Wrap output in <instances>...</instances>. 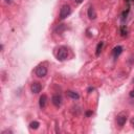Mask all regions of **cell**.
<instances>
[{
	"label": "cell",
	"mask_w": 134,
	"mask_h": 134,
	"mask_svg": "<svg viewBox=\"0 0 134 134\" xmlns=\"http://www.w3.org/2000/svg\"><path fill=\"white\" fill-rule=\"evenodd\" d=\"M68 48L66 46H60L57 50V59L59 61H65L68 58Z\"/></svg>",
	"instance_id": "1"
},
{
	"label": "cell",
	"mask_w": 134,
	"mask_h": 134,
	"mask_svg": "<svg viewBox=\"0 0 134 134\" xmlns=\"http://www.w3.org/2000/svg\"><path fill=\"white\" fill-rule=\"evenodd\" d=\"M71 14V7L67 4H64L60 9V19H65Z\"/></svg>",
	"instance_id": "2"
},
{
	"label": "cell",
	"mask_w": 134,
	"mask_h": 134,
	"mask_svg": "<svg viewBox=\"0 0 134 134\" xmlns=\"http://www.w3.org/2000/svg\"><path fill=\"white\" fill-rule=\"evenodd\" d=\"M47 74V67L44 65H39L36 68V75L38 77H45Z\"/></svg>",
	"instance_id": "3"
},
{
	"label": "cell",
	"mask_w": 134,
	"mask_h": 134,
	"mask_svg": "<svg viewBox=\"0 0 134 134\" xmlns=\"http://www.w3.org/2000/svg\"><path fill=\"white\" fill-rule=\"evenodd\" d=\"M127 118H128V117H127V114H125V113L118 114V115L116 116V124H117V126L122 127V126L126 124Z\"/></svg>",
	"instance_id": "4"
},
{
	"label": "cell",
	"mask_w": 134,
	"mask_h": 134,
	"mask_svg": "<svg viewBox=\"0 0 134 134\" xmlns=\"http://www.w3.org/2000/svg\"><path fill=\"white\" fill-rule=\"evenodd\" d=\"M41 90H42V85H41L39 82H34V83H31V85H30V91H31L32 93L37 94V93H39Z\"/></svg>",
	"instance_id": "5"
},
{
	"label": "cell",
	"mask_w": 134,
	"mask_h": 134,
	"mask_svg": "<svg viewBox=\"0 0 134 134\" xmlns=\"http://www.w3.org/2000/svg\"><path fill=\"white\" fill-rule=\"evenodd\" d=\"M51 103L55 106V107H60L63 103V99H62V96L60 94H54L52 97H51Z\"/></svg>",
	"instance_id": "6"
},
{
	"label": "cell",
	"mask_w": 134,
	"mask_h": 134,
	"mask_svg": "<svg viewBox=\"0 0 134 134\" xmlns=\"http://www.w3.org/2000/svg\"><path fill=\"white\" fill-rule=\"evenodd\" d=\"M87 15H88V18H89L90 20H95V19H96V17H97L96 12H95V9H94V7H93V6H89V7H88Z\"/></svg>",
	"instance_id": "7"
},
{
	"label": "cell",
	"mask_w": 134,
	"mask_h": 134,
	"mask_svg": "<svg viewBox=\"0 0 134 134\" xmlns=\"http://www.w3.org/2000/svg\"><path fill=\"white\" fill-rule=\"evenodd\" d=\"M122 52V47L121 46H116V47H114L113 48V51H112V54H113V58L116 60L118 57H119V54Z\"/></svg>",
	"instance_id": "8"
},
{
	"label": "cell",
	"mask_w": 134,
	"mask_h": 134,
	"mask_svg": "<svg viewBox=\"0 0 134 134\" xmlns=\"http://www.w3.org/2000/svg\"><path fill=\"white\" fill-rule=\"evenodd\" d=\"M46 102H47V95L46 94H42L39 98V106L40 108H44L46 106Z\"/></svg>",
	"instance_id": "9"
},
{
	"label": "cell",
	"mask_w": 134,
	"mask_h": 134,
	"mask_svg": "<svg viewBox=\"0 0 134 134\" xmlns=\"http://www.w3.org/2000/svg\"><path fill=\"white\" fill-rule=\"evenodd\" d=\"M66 95L69 96V97L72 98V99H79V98H80L79 93H76V92H74V91H71V90L66 91Z\"/></svg>",
	"instance_id": "10"
},
{
	"label": "cell",
	"mask_w": 134,
	"mask_h": 134,
	"mask_svg": "<svg viewBox=\"0 0 134 134\" xmlns=\"http://www.w3.org/2000/svg\"><path fill=\"white\" fill-rule=\"evenodd\" d=\"M103 46H104V42H99V43L97 44V46H96V51H95V54H96L97 57L100 54V51H102V49H103Z\"/></svg>",
	"instance_id": "11"
},
{
	"label": "cell",
	"mask_w": 134,
	"mask_h": 134,
	"mask_svg": "<svg viewBox=\"0 0 134 134\" xmlns=\"http://www.w3.org/2000/svg\"><path fill=\"white\" fill-rule=\"evenodd\" d=\"M39 126H40V122L37 121V120H34V121H31V122L29 124V128L32 129V130H37V129L39 128Z\"/></svg>",
	"instance_id": "12"
},
{
	"label": "cell",
	"mask_w": 134,
	"mask_h": 134,
	"mask_svg": "<svg viewBox=\"0 0 134 134\" xmlns=\"http://www.w3.org/2000/svg\"><path fill=\"white\" fill-rule=\"evenodd\" d=\"M129 95H130L131 97H134V89H132V90L130 91V93H129Z\"/></svg>",
	"instance_id": "13"
},
{
	"label": "cell",
	"mask_w": 134,
	"mask_h": 134,
	"mask_svg": "<svg viewBox=\"0 0 134 134\" xmlns=\"http://www.w3.org/2000/svg\"><path fill=\"white\" fill-rule=\"evenodd\" d=\"M5 2H6L7 4H12V3H13V0H5Z\"/></svg>",
	"instance_id": "14"
},
{
	"label": "cell",
	"mask_w": 134,
	"mask_h": 134,
	"mask_svg": "<svg viewBox=\"0 0 134 134\" xmlns=\"http://www.w3.org/2000/svg\"><path fill=\"white\" fill-rule=\"evenodd\" d=\"M93 90H94V88H93V87H89V88H88V92H90V91H93Z\"/></svg>",
	"instance_id": "15"
},
{
	"label": "cell",
	"mask_w": 134,
	"mask_h": 134,
	"mask_svg": "<svg viewBox=\"0 0 134 134\" xmlns=\"http://www.w3.org/2000/svg\"><path fill=\"white\" fill-rule=\"evenodd\" d=\"M83 1H84V0H74V2H75V3H82Z\"/></svg>",
	"instance_id": "16"
},
{
	"label": "cell",
	"mask_w": 134,
	"mask_h": 134,
	"mask_svg": "<svg viewBox=\"0 0 134 134\" xmlns=\"http://www.w3.org/2000/svg\"><path fill=\"white\" fill-rule=\"evenodd\" d=\"M131 125H132V127L134 128V118H132V119H131Z\"/></svg>",
	"instance_id": "17"
},
{
	"label": "cell",
	"mask_w": 134,
	"mask_h": 134,
	"mask_svg": "<svg viewBox=\"0 0 134 134\" xmlns=\"http://www.w3.org/2000/svg\"><path fill=\"white\" fill-rule=\"evenodd\" d=\"M90 114H92V112H91V111H88V112L86 113V115H87V116H89Z\"/></svg>",
	"instance_id": "18"
},
{
	"label": "cell",
	"mask_w": 134,
	"mask_h": 134,
	"mask_svg": "<svg viewBox=\"0 0 134 134\" xmlns=\"http://www.w3.org/2000/svg\"><path fill=\"white\" fill-rule=\"evenodd\" d=\"M132 82H133V83H134V79H133V80H132Z\"/></svg>",
	"instance_id": "19"
}]
</instances>
